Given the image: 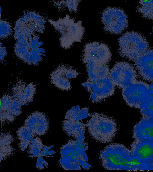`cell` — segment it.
Segmentation results:
<instances>
[{"instance_id":"cell-1","label":"cell","mask_w":153,"mask_h":172,"mask_svg":"<svg viewBox=\"0 0 153 172\" xmlns=\"http://www.w3.org/2000/svg\"><path fill=\"white\" fill-rule=\"evenodd\" d=\"M48 20L46 13L34 11L24 12L14 23V47L16 56L23 62L38 66L45 56L44 42L36 33H43Z\"/></svg>"},{"instance_id":"cell-2","label":"cell","mask_w":153,"mask_h":172,"mask_svg":"<svg viewBox=\"0 0 153 172\" xmlns=\"http://www.w3.org/2000/svg\"><path fill=\"white\" fill-rule=\"evenodd\" d=\"M102 166L108 170H144V167L131 149L115 143L105 147L100 151Z\"/></svg>"},{"instance_id":"cell-3","label":"cell","mask_w":153,"mask_h":172,"mask_svg":"<svg viewBox=\"0 0 153 172\" xmlns=\"http://www.w3.org/2000/svg\"><path fill=\"white\" fill-rule=\"evenodd\" d=\"M88 147V144L85 139L69 140L60 149V165L65 170H80L81 166L89 170L92 166L88 163L85 153Z\"/></svg>"},{"instance_id":"cell-4","label":"cell","mask_w":153,"mask_h":172,"mask_svg":"<svg viewBox=\"0 0 153 172\" xmlns=\"http://www.w3.org/2000/svg\"><path fill=\"white\" fill-rule=\"evenodd\" d=\"M88 132L96 141L103 143L112 141L118 130L116 121L106 115L94 113L85 124Z\"/></svg>"},{"instance_id":"cell-5","label":"cell","mask_w":153,"mask_h":172,"mask_svg":"<svg viewBox=\"0 0 153 172\" xmlns=\"http://www.w3.org/2000/svg\"><path fill=\"white\" fill-rule=\"evenodd\" d=\"M48 21L59 35V41L62 48L68 49L74 42L82 40L85 30L81 21L76 22L74 18L67 14L57 20L49 19Z\"/></svg>"},{"instance_id":"cell-6","label":"cell","mask_w":153,"mask_h":172,"mask_svg":"<svg viewBox=\"0 0 153 172\" xmlns=\"http://www.w3.org/2000/svg\"><path fill=\"white\" fill-rule=\"evenodd\" d=\"M118 44L119 55L134 61L149 49L146 38L140 33L134 31L123 34L118 39Z\"/></svg>"},{"instance_id":"cell-7","label":"cell","mask_w":153,"mask_h":172,"mask_svg":"<svg viewBox=\"0 0 153 172\" xmlns=\"http://www.w3.org/2000/svg\"><path fill=\"white\" fill-rule=\"evenodd\" d=\"M89 116L88 112L85 109H80L79 105L73 107L66 113L63 122V130L76 140L85 139L86 127L85 124L80 121Z\"/></svg>"},{"instance_id":"cell-8","label":"cell","mask_w":153,"mask_h":172,"mask_svg":"<svg viewBox=\"0 0 153 172\" xmlns=\"http://www.w3.org/2000/svg\"><path fill=\"white\" fill-rule=\"evenodd\" d=\"M102 21L105 30L114 34L123 31L128 25V16L122 9L109 7L103 12Z\"/></svg>"},{"instance_id":"cell-9","label":"cell","mask_w":153,"mask_h":172,"mask_svg":"<svg viewBox=\"0 0 153 172\" xmlns=\"http://www.w3.org/2000/svg\"><path fill=\"white\" fill-rule=\"evenodd\" d=\"M149 88L147 84L136 80L122 89V95L129 106L140 109L148 98Z\"/></svg>"},{"instance_id":"cell-10","label":"cell","mask_w":153,"mask_h":172,"mask_svg":"<svg viewBox=\"0 0 153 172\" xmlns=\"http://www.w3.org/2000/svg\"><path fill=\"white\" fill-rule=\"evenodd\" d=\"M82 85L90 93V100L95 103H100L113 95L115 86L109 76L91 82L87 81Z\"/></svg>"},{"instance_id":"cell-11","label":"cell","mask_w":153,"mask_h":172,"mask_svg":"<svg viewBox=\"0 0 153 172\" xmlns=\"http://www.w3.org/2000/svg\"><path fill=\"white\" fill-rule=\"evenodd\" d=\"M109 76L115 85L122 89L136 80L137 74L132 65L120 61L116 62L110 70Z\"/></svg>"},{"instance_id":"cell-12","label":"cell","mask_w":153,"mask_h":172,"mask_svg":"<svg viewBox=\"0 0 153 172\" xmlns=\"http://www.w3.org/2000/svg\"><path fill=\"white\" fill-rule=\"evenodd\" d=\"M22 105L12 95L4 94L0 100V118L2 124L13 122L22 114Z\"/></svg>"},{"instance_id":"cell-13","label":"cell","mask_w":153,"mask_h":172,"mask_svg":"<svg viewBox=\"0 0 153 172\" xmlns=\"http://www.w3.org/2000/svg\"><path fill=\"white\" fill-rule=\"evenodd\" d=\"M84 57L101 64H108L111 58L109 47L105 44L95 41L86 44L83 48Z\"/></svg>"},{"instance_id":"cell-14","label":"cell","mask_w":153,"mask_h":172,"mask_svg":"<svg viewBox=\"0 0 153 172\" xmlns=\"http://www.w3.org/2000/svg\"><path fill=\"white\" fill-rule=\"evenodd\" d=\"M79 73L70 66L62 64L52 71L50 78L52 83L56 87L62 90L68 91L71 89L69 79L76 77Z\"/></svg>"},{"instance_id":"cell-15","label":"cell","mask_w":153,"mask_h":172,"mask_svg":"<svg viewBox=\"0 0 153 172\" xmlns=\"http://www.w3.org/2000/svg\"><path fill=\"white\" fill-rule=\"evenodd\" d=\"M24 126L33 137L45 135L49 129V120L45 113L39 111L33 112L25 120Z\"/></svg>"},{"instance_id":"cell-16","label":"cell","mask_w":153,"mask_h":172,"mask_svg":"<svg viewBox=\"0 0 153 172\" xmlns=\"http://www.w3.org/2000/svg\"><path fill=\"white\" fill-rule=\"evenodd\" d=\"M36 90L35 84L33 82L27 83L20 79L15 82L11 89L12 96L23 106L28 105L33 101Z\"/></svg>"},{"instance_id":"cell-17","label":"cell","mask_w":153,"mask_h":172,"mask_svg":"<svg viewBox=\"0 0 153 172\" xmlns=\"http://www.w3.org/2000/svg\"><path fill=\"white\" fill-rule=\"evenodd\" d=\"M132 136L134 141L153 142V122L150 117L143 116L135 125Z\"/></svg>"},{"instance_id":"cell-18","label":"cell","mask_w":153,"mask_h":172,"mask_svg":"<svg viewBox=\"0 0 153 172\" xmlns=\"http://www.w3.org/2000/svg\"><path fill=\"white\" fill-rule=\"evenodd\" d=\"M134 62L141 77L146 81L153 82V49H149Z\"/></svg>"},{"instance_id":"cell-19","label":"cell","mask_w":153,"mask_h":172,"mask_svg":"<svg viewBox=\"0 0 153 172\" xmlns=\"http://www.w3.org/2000/svg\"><path fill=\"white\" fill-rule=\"evenodd\" d=\"M82 60L86 67L88 76L87 81L91 82L96 79L109 76L110 70L108 64L98 63L82 57Z\"/></svg>"},{"instance_id":"cell-20","label":"cell","mask_w":153,"mask_h":172,"mask_svg":"<svg viewBox=\"0 0 153 172\" xmlns=\"http://www.w3.org/2000/svg\"><path fill=\"white\" fill-rule=\"evenodd\" d=\"M131 150L142 163L144 170L153 155V142L134 141L131 146Z\"/></svg>"},{"instance_id":"cell-21","label":"cell","mask_w":153,"mask_h":172,"mask_svg":"<svg viewBox=\"0 0 153 172\" xmlns=\"http://www.w3.org/2000/svg\"><path fill=\"white\" fill-rule=\"evenodd\" d=\"M14 141L13 135L9 133L2 132L0 136V162L13 156L15 149L11 144Z\"/></svg>"},{"instance_id":"cell-22","label":"cell","mask_w":153,"mask_h":172,"mask_svg":"<svg viewBox=\"0 0 153 172\" xmlns=\"http://www.w3.org/2000/svg\"><path fill=\"white\" fill-rule=\"evenodd\" d=\"M17 135L20 140L18 146L22 152L27 148L33 138L30 135L27 128L24 125L18 129Z\"/></svg>"},{"instance_id":"cell-23","label":"cell","mask_w":153,"mask_h":172,"mask_svg":"<svg viewBox=\"0 0 153 172\" xmlns=\"http://www.w3.org/2000/svg\"><path fill=\"white\" fill-rule=\"evenodd\" d=\"M137 7V12L144 18L153 19V0H141Z\"/></svg>"},{"instance_id":"cell-24","label":"cell","mask_w":153,"mask_h":172,"mask_svg":"<svg viewBox=\"0 0 153 172\" xmlns=\"http://www.w3.org/2000/svg\"><path fill=\"white\" fill-rule=\"evenodd\" d=\"M60 11H63L68 8L70 13L76 12L80 0H59L50 1Z\"/></svg>"},{"instance_id":"cell-25","label":"cell","mask_w":153,"mask_h":172,"mask_svg":"<svg viewBox=\"0 0 153 172\" xmlns=\"http://www.w3.org/2000/svg\"><path fill=\"white\" fill-rule=\"evenodd\" d=\"M45 146L40 139L33 138L29 144L28 153L39 156L41 155L42 151Z\"/></svg>"},{"instance_id":"cell-26","label":"cell","mask_w":153,"mask_h":172,"mask_svg":"<svg viewBox=\"0 0 153 172\" xmlns=\"http://www.w3.org/2000/svg\"><path fill=\"white\" fill-rule=\"evenodd\" d=\"M0 19L1 39H4L10 36L13 30L10 23L4 19Z\"/></svg>"},{"instance_id":"cell-27","label":"cell","mask_w":153,"mask_h":172,"mask_svg":"<svg viewBox=\"0 0 153 172\" xmlns=\"http://www.w3.org/2000/svg\"><path fill=\"white\" fill-rule=\"evenodd\" d=\"M140 109L143 116L153 117V99L148 98Z\"/></svg>"},{"instance_id":"cell-28","label":"cell","mask_w":153,"mask_h":172,"mask_svg":"<svg viewBox=\"0 0 153 172\" xmlns=\"http://www.w3.org/2000/svg\"><path fill=\"white\" fill-rule=\"evenodd\" d=\"M0 62L1 63L7 56L8 52L6 47L4 45H3V44L2 43L1 41L0 42Z\"/></svg>"},{"instance_id":"cell-29","label":"cell","mask_w":153,"mask_h":172,"mask_svg":"<svg viewBox=\"0 0 153 172\" xmlns=\"http://www.w3.org/2000/svg\"><path fill=\"white\" fill-rule=\"evenodd\" d=\"M41 158L42 156L41 155L39 156L36 165V168L39 170L43 169L44 168Z\"/></svg>"},{"instance_id":"cell-30","label":"cell","mask_w":153,"mask_h":172,"mask_svg":"<svg viewBox=\"0 0 153 172\" xmlns=\"http://www.w3.org/2000/svg\"><path fill=\"white\" fill-rule=\"evenodd\" d=\"M148 98L153 99V82L149 85Z\"/></svg>"},{"instance_id":"cell-31","label":"cell","mask_w":153,"mask_h":172,"mask_svg":"<svg viewBox=\"0 0 153 172\" xmlns=\"http://www.w3.org/2000/svg\"><path fill=\"white\" fill-rule=\"evenodd\" d=\"M146 170H153V155L146 166Z\"/></svg>"},{"instance_id":"cell-32","label":"cell","mask_w":153,"mask_h":172,"mask_svg":"<svg viewBox=\"0 0 153 172\" xmlns=\"http://www.w3.org/2000/svg\"><path fill=\"white\" fill-rule=\"evenodd\" d=\"M56 152L53 150L48 151L42 155V156H46L48 157H52L51 156H47V155H51L56 153Z\"/></svg>"},{"instance_id":"cell-33","label":"cell","mask_w":153,"mask_h":172,"mask_svg":"<svg viewBox=\"0 0 153 172\" xmlns=\"http://www.w3.org/2000/svg\"><path fill=\"white\" fill-rule=\"evenodd\" d=\"M53 146V145L50 146L48 147H47V146H46L45 148L43 149V150L42 151L41 153V156L42 154L45 153V152L48 151L50 149L52 148Z\"/></svg>"},{"instance_id":"cell-34","label":"cell","mask_w":153,"mask_h":172,"mask_svg":"<svg viewBox=\"0 0 153 172\" xmlns=\"http://www.w3.org/2000/svg\"><path fill=\"white\" fill-rule=\"evenodd\" d=\"M42 159V162H43V163L44 164V165H45V166H46V168H48V163L45 161V160H44L43 158L42 157L41 158Z\"/></svg>"},{"instance_id":"cell-35","label":"cell","mask_w":153,"mask_h":172,"mask_svg":"<svg viewBox=\"0 0 153 172\" xmlns=\"http://www.w3.org/2000/svg\"><path fill=\"white\" fill-rule=\"evenodd\" d=\"M150 118H151V119H152V120L153 122V117H150Z\"/></svg>"},{"instance_id":"cell-36","label":"cell","mask_w":153,"mask_h":172,"mask_svg":"<svg viewBox=\"0 0 153 172\" xmlns=\"http://www.w3.org/2000/svg\"></svg>"}]
</instances>
